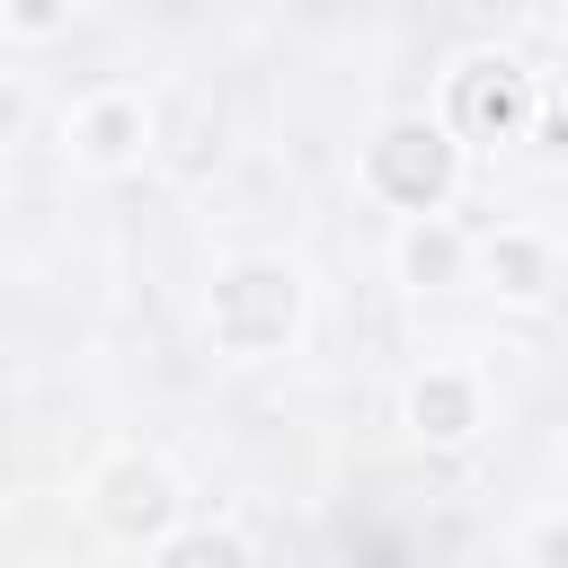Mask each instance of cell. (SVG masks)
Returning <instances> with one entry per match:
<instances>
[{
	"mask_svg": "<svg viewBox=\"0 0 568 568\" xmlns=\"http://www.w3.org/2000/svg\"><path fill=\"white\" fill-rule=\"evenodd\" d=\"M373 169H382V186L390 195H408V204H426V195H444V142L435 133H417V124H399V133H382V151H373Z\"/></svg>",
	"mask_w": 568,
	"mask_h": 568,
	"instance_id": "1",
	"label": "cell"
},
{
	"mask_svg": "<svg viewBox=\"0 0 568 568\" xmlns=\"http://www.w3.org/2000/svg\"><path fill=\"white\" fill-rule=\"evenodd\" d=\"M515 115H524V89H515V71H506V62H479V71L462 80V124H470V133H506Z\"/></svg>",
	"mask_w": 568,
	"mask_h": 568,
	"instance_id": "2",
	"label": "cell"
},
{
	"mask_svg": "<svg viewBox=\"0 0 568 568\" xmlns=\"http://www.w3.org/2000/svg\"><path fill=\"white\" fill-rule=\"evenodd\" d=\"M160 506H169V497H160L151 470H124V479H115V524H151Z\"/></svg>",
	"mask_w": 568,
	"mask_h": 568,
	"instance_id": "3",
	"label": "cell"
},
{
	"mask_svg": "<svg viewBox=\"0 0 568 568\" xmlns=\"http://www.w3.org/2000/svg\"><path fill=\"white\" fill-rule=\"evenodd\" d=\"M169 568H248V559H240V541L195 532V541H178V559H169Z\"/></svg>",
	"mask_w": 568,
	"mask_h": 568,
	"instance_id": "4",
	"label": "cell"
},
{
	"mask_svg": "<svg viewBox=\"0 0 568 568\" xmlns=\"http://www.w3.org/2000/svg\"><path fill=\"white\" fill-rule=\"evenodd\" d=\"M417 417H435V435H462V390L453 382H426L417 390Z\"/></svg>",
	"mask_w": 568,
	"mask_h": 568,
	"instance_id": "5",
	"label": "cell"
},
{
	"mask_svg": "<svg viewBox=\"0 0 568 568\" xmlns=\"http://www.w3.org/2000/svg\"><path fill=\"white\" fill-rule=\"evenodd\" d=\"M18 18H27V27H44V18H53V0H18Z\"/></svg>",
	"mask_w": 568,
	"mask_h": 568,
	"instance_id": "6",
	"label": "cell"
}]
</instances>
